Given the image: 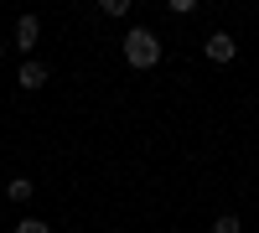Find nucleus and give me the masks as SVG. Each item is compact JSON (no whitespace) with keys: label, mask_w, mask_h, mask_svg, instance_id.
Masks as SVG:
<instances>
[{"label":"nucleus","mask_w":259,"mask_h":233,"mask_svg":"<svg viewBox=\"0 0 259 233\" xmlns=\"http://www.w3.org/2000/svg\"><path fill=\"white\" fill-rule=\"evenodd\" d=\"M124 62L130 68H156L161 62V36L150 26H130L124 31Z\"/></svg>","instance_id":"1"},{"label":"nucleus","mask_w":259,"mask_h":233,"mask_svg":"<svg viewBox=\"0 0 259 233\" xmlns=\"http://www.w3.org/2000/svg\"><path fill=\"white\" fill-rule=\"evenodd\" d=\"M6 197H11V202H31V181H26V176H16V181L6 187Z\"/></svg>","instance_id":"5"},{"label":"nucleus","mask_w":259,"mask_h":233,"mask_svg":"<svg viewBox=\"0 0 259 233\" xmlns=\"http://www.w3.org/2000/svg\"><path fill=\"white\" fill-rule=\"evenodd\" d=\"M212 233H239V218H233V213H218V218H212Z\"/></svg>","instance_id":"6"},{"label":"nucleus","mask_w":259,"mask_h":233,"mask_svg":"<svg viewBox=\"0 0 259 233\" xmlns=\"http://www.w3.org/2000/svg\"><path fill=\"white\" fill-rule=\"evenodd\" d=\"M0 52H6V47H0Z\"/></svg>","instance_id":"9"},{"label":"nucleus","mask_w":259,"mask_h":233,"mask_svg":"<svg viewBox=\"0 0 259 233\" xmlns=\"http://www.w3.org/2000/svg\"><path fill=\"white\" fill-rule=\"evenodd\" d=\"M41 83H47V62L26 57V62H21V88H41Z\"/></svg>","instance_id":"4"},{"label":"nucleus","mask_w":259,"mask_h":233,"mask_svg":"<svg viewBox=\"0 0 259 233\" xmlns=\"http://www.w3.org/2000/svg\"><path fill=\"white\" fill-rule=\"evenodd\" d=\"M99 11H104V16H124V11H130V0H104Z\"/></svg>","instance_id":"8"},{"label":"nucleus","mask_w":259,"mask_h":233,"mask_svg":"<svg viewBox=\"0 0 259 233\" xmlns=\"http://www.w3.org/2000/svg\"><path fill=\"white\" fill-rule=\"evenodd\" d=\"M202 47H207V62H233V52H239V41H233L228 31H212V36L202 41Z\"/></svg>","instance_id":"2"},{"label":"nucleus","mask_w":259,"mask_h":233,"mask_svg":"<svg viewBox=\"0 0 259 233\" xmlns=\"http://www.w3.org/2000/svg\"><path fill=\"white\" fill-rule=\"evenodd\" d=\"M36 41H41V21H36V16H21V21H16V47L31 52Z\"/></svg>","instance_id":"3"},{"label":"nucleus","mask_w":259,"mask_h":233,"mask_svg":"<svg viewBox=\"0 0 259 233\" xmlns=\"http://www.w3.org/2000/svg\"><path fill=\"white\" fill-rule=\"evenodd\" d=\"M16 233H52V228L41 223V218H21V228H16Z\"/></svg>","instance_id":"7"}]
</instances>
